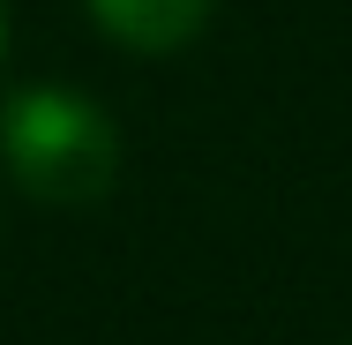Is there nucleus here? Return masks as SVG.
<instances>
[{"label":"nucleus","instance_id":"nucleus-1","mask_svg":"<svg viewBox=\"0 0 352 345\" xmlns=\"http://www.w3.org/2000/svg\"><path fill=\"white\" fill-rule=\"evenodd\" d=\"M0 165L23 196L82 210L120 180V128L90 90L30 83L0 105Z\"/></svg>","mask_w":352,"mask_h":345},{"label":"nucleus","instance_id":"nucleus-2","mask_svg":"<svg viewBox=\"0 0 352 345\" xmlns=\"http://www.w3.org/2000/svg\"><path fill=\"white\" fill-rule=\"evenodd\" d=\"M90 15L128 53H180L210 23V0H90Z\"/></svg>","mask_w":352,"mask_h":345},{"label":"nucleus","instance_id":"nucleus-3","mask_svg":"<svg viewBox=\"0 0 352 345\" xmlns=\"http://www.w3.org/2000/svg\"><path fill=\"white\" fill-rule=\"evenodd\" d=\"M0 61H8V0H0Z\"/></svg>","mask_w":352,"mask_h":345}]
</instances>
